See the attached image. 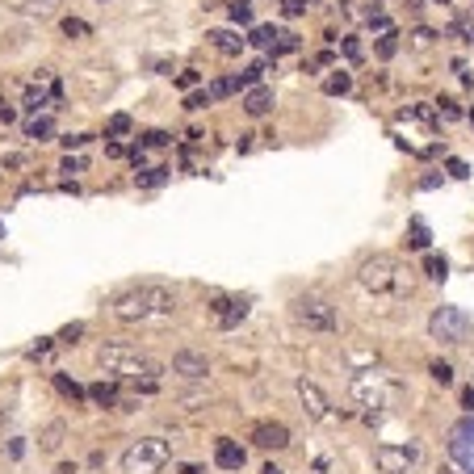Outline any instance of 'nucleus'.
<instances>
[{
  "instance_id": "54",
  "label": "nucleus",
  "mask_w": 474,
  "mask_h": 474,
  "mask_svg": "<svg viewBox=\"0 0 474 474\" xmlns=\"http://www.w3.org/2000/svg\"><path fill=\"white\" fill-rule=\"evenodd\" d=\"M470 42H474V30H470Z\"/></svg>"
},
{
  "instance_id": "3",
  "label": "nucleus",
  "mask_w": 474,
  "mask_h": 474,
  "mask_svg": "<svg viewBox=\"0 0 474 474\" xmlns=\"http://www.w3.org/2000/svg\"><path fill=\"white\" fill-rule=\"evenodd\" d=\"M172 457L168 437H139L122 453V474H160Z\"/></svg>"
},
{
  "instance_id": "38",
  "label": "nucleus",
  "mask_w": 474,
  "mask_h": 474,
  "mask_svg": "<svg viewBox=\"0 0 474 474\" xmlns=\"http://www.w3.org/2000/svg\"><path fill=\"white\" fill-rule=\"evenodd\" d=\"M445 168H449V177H457V181H466V177H470V168H466L462 160H449Z\"/></svg>"
},
{
  "instance_id": "47",
  "label": "nucleus",
  "mask_w": 474,
  "mask_h": 474,
  "mask_svg": "<svg viewBox=\"0 0 474 474\" xmlns=\"http://www.w3.org/2000/svg\"><path fill=\"white\" fill-rule=\"evenodd\" d=\"M46 353H50V340H38V344L30 348V357H46Z\"/></svg>"
},
{
  "instance_id": "10",
  "label": "nucleus",
  "mask_w": 474,
  "mask_h": 474,
  "mask_svg": "<svg viewBox=\"0 0 474 474\" xmlns=\"http://www.w3.org/2000/svg\"><path fill=\"white\" fill-rule=\"evenodd\" d=\"M172 374L185 378V382H201L210 374V357L197 353V348H177L172 353Z\"/></svg>"
},
{
  "instance_id": "36",
  "label": "nucleus",
  "mask_w": 474,
  "mask_h": 474,
  "mask_svg": "<svg viewBox=\"0 0 474 474\" xmlns=\"http://www.w3.org/2000/svg\"><path fill=\"white\" fill-rule=\"evenodd\" d=\"M197 80H201L197 72H181V76H177V84H181L185 92H193V88H197Z\"/></svg>"
},
{
  "instance_id": "19",
  "label": "nucleus",
  "mask_w": 474,
  "mask_h": 474,
  "mask_svg": "<svg viewBox=\"0 0 474 474\" xmlns=\"http://www.w3.org/2000/svg\"><path fill=\"white\" fill-rule=\"evenodd\" d=\"M88 399H92V403H101V407H118V386L97 382V386H88Z\"/></svg>"
},
{
  "instance_id": "40",
  "label": "nucleus",
  "mask_w": 474,
  "mask_h": 474,
  "mask_svg": "<svg viewBox=\"0 0 474 474\" xmlns=\"http://www.w3.org/2000/svg\"><path fill=\"white\" fill-rule=\"evenodd\" d=\"M441 114L453 122V118H462V110H457V101H441Z\"/></svg>"
},
{
  "instance_id": "20",
  "label": "nucleus",
  "mask_w": 474,
  "mask_h": 474,
  "mask_svg": "<svg viewBox=\"0 0 474 474\" xmlns=\"http://www.w3.org/2000/svg\"><path fill=\"white\" fill-rule=\"evenodd\" d=\"M55 391H59V395H68L72 403H84V399H88V391H84L80 382H72L68 374H55Z\"/></svg>"
},
{
  "instance_id": "21",
  "label": "nucleus",
  "mask_w": 474,
  "mask_h": 474,
  "mask_svg": "<svg viewBox=\"0 0 474 474\" xmlns=\"http://www.w3.org/2000/svg\"><path fill=\"white\" fill-rule=\"evenodd\" d=\"M135 130V122H130V114H114L110 122H105V135H110V139H126Z\"/></svg>"
},
{
  "instance_id": "11",
  "label": "nucleus",
  "mask_w": 474,
  "mask_h": 474,
  "mask_svg": "<svg viewBox=\"0 0 474 474\" xmlns=\"http://www.w3.org/2000/svg\"><path fill=\"white\" fill-rule=\"evenodd\" d=\"M298 403H302V411L310 415V419H319V424H328L332 419V403H328V395L315 386V382H306V378H298Z\"/></svg>"
},
{
  "instance_id": "37",
  "label": "nucleus",
  "mask_w": 474,
  "mask_h": 474,
  "mask_svg": "<svg viewBox=\"0 0 474 474\" xmlns=\"http://www.w3.org/2000/svg\"><path fill=\"white\" fill-rule=\"evenodd\" d=\"M344 59H353V63L361 59V42L357 38H344Z\"/></svg>"
},
{
  "instance_id": "31",
  "label": "nucleus",
  "mask_w": 474,
  "mask_h": 474,
  "mask_svg": "<svg viewBox=\"0 0 474 474\" xmlns=\"http://www.w3.org/2000/svg\"><path fill=\"white\" fill-rule=\"evenodd\" d=\"M42 105H46V92H42V88H30L26 101H21V110H26V114H38Z\"/></svg>"
},
{
  "instance_id": "48",
  "label": "nucleus",
  "mask_w": 474,
  "mask_h": 474,
  "mask_svg": "<svg viewBox=\"0 0 474 474\" xmlns=\"http://www.w3.org/2000/svg\"><path fill=\"white\" fill-rule=\"evenodd\" d=\"M260 474H286V470H282V466H273V462H269V466H265V470H260Z\"/></svg>"
},
{
  "instance_id": "16",
  "label": "nucleus",
  "mask_w": 474,
  "mask_h": 474,
  "mask_svg": "<svg viewBox=\"0 0 474 474\" xmlns=\"http://www.w3.org/2000/svg\"><path fill=\"white\" fill-rule=\"evenodd\" d=\"M206 42L219 50V55H227V59H235V55H244V46H248V38H239L235 30H210L206 34Z\"/></svg>"
},
{
  "instance_id": "12",
  "label": "nucleus",
  "mask_w": 474,
  "mask_h": 474,
  "mask_svg": "<svg viewBox=\"0 0 474 474\" xmlns=\"http://www.w3.org/2000/svg\"><path fill=\"white\" fill-rule=\"evenodd\" d=\"M252 445H260V449H286L290 445V428L282 424V419H260V424L252 428Z\"/></svg>"
},
{
  "instance_id": "2",
  "label": "nucleus",
  "mask_w": 474,
  "mask_h": 474,
  "mask_svg": "<svg viewBox=\"0 0 474 474\" xmlns=\"http://www.w3.org/2000/svg\"><path fill=\"white\" fill-rule=\"evenodd\" d=\"M177 306L172 290L168 286H130L126 294L114 298V319L118 324H143V319H155V315H168Z\"/></svg>"
},
{
  "instance_id": "6",
  "label": "nucleus",
  "mask_w": 474,
  "mask_h": 474,
  "mask_svg": "<svg viewBox=\"0 0 474 474\" xmlns=\"http://www.w3.org/2000/svg\"><path fill=\"white\" fill-rule=\"evenodd\" d=\"M470 332H474V319H470V310H462V306H437L428 315V336L437 344H466Z\"/></svg>"
},
{
  "instance_id": "13",
  "label": "nucleus",
  "mask_w": 474,
  "mask_h": 474,
  "mask_svg": "<svg viewBox=\"0 0 474 474\" xmlns=\"http://www.w3.org/2000/svg\"><path fill=\"white\" fill-rule=\"evenodd\" d=\"M210 315H215L219 328H235L244 315H248V298H219L215 306H210Z\"/></svg>"
},
{
  "instance_id": "52",
  "label": "nucleus",
  "mask_w": 474,
  "mask_h": 474,
  "mask_svg": "<svg viewBox=\"0 0 474 474\" xmlns=\"http://www.w3.org/2000/svg\"><path fill=\"white\" fill-rule=\"evenodd\" d=\"M433 5H449V0H433Z\"/></svg>"
},
{
  "instance_id": "17",
  "label": "nucleus",
  "mask_w": 474,
  "mask_h": 474,
  "mask_svg": "<svg viewBox=\"0 0 474 474\" xmlns=\"http://www.w3.org/2000/svg\"><path fill=\"white\" fill-rule=\"evenodd\" d=\"M63 437H68V424H63V419H50V424L38 433V449L42 453H59L63 449Z\"/></svg>"
},
{
  "instance_id": "45",
  "label": "nucleus",
  "mask_w": 474,
  "mask_h": 474,
  "mask_svg": "<svg viewBox=\"0 0 474 474\" xmlns=\"http://www.w3.org/2000/svg\"><path fill=\"white\" fill-rule=\"evenodd\" d=\"M462 407L474 415V386H466V391H462Z\"/></svg>"
},
{
  "instance_id": "30",
  "label": "nucleus",
  "mask_w": 474,
  "mask_h": 474,
  "mask_svg": "<svg viewBox=\"0 0 474 474\" xmlns=\"http://www.w3.org/2000/svg\"><path fill=\"white\" fill-rule=\"evenodd\" d=\"M231 92H239V80H215V84H210V97H215V101H223V97H231Z\"/></svg>"
},
{
  "instance_id": "46",
  "label": "nucleus",
  "mask_w": 474,
  "mask_h": 474,
  "mask_svg": "<svg viewBox=\"0 0 474 474\" xmlns=\"http://www.w3.org/2000/svg\"><path fill=\"white\" fill-rule=\"evenodd\" d=\"M80 332H84V324H72V328H63V340H72V344H76V336H80Z\"/></svg>"
},
{
  "instance_id": "26",
  "label": "nucleus",
  "mask_w": 474,
  "mask_h": 474,
  "mask_svg": "<svg viewBox=\"0 0 474 474\" xmlns=\"http://www.w3.org/2000/svg\"><path fill=\"white\" fill-rule=\"evenodd\" d=\"M424 269H428L433 282H445V277H449V260H445V256H428V260H424Z\"/></svg>"
},
{
  "instance_id": "53",
  "label": "nucleus",
  "mask_w": 474,
  "mask_h": 474,
  "mask_svg": "<svg viewBox=\"0 0 474 474\" xmlns=\"http://www.w3.org/2000/svg\"><path fill=\"white\" fill-rule=\"evenodd\" d=\"M470 126H474V114H470Z\"/></svg>"
},
{
  "instance_id": "1",
  "label": "nucleus",
  "mask_w": 474,
  "mask_h": 474,
  "mask_svg": "<svg viewBox=\"0 0 474 474\" xmlns=\"http://www.w3.org/2000/svg\"><path fill=\"white\" fill-rule=\"evenodd\" d=\"M97 365L114 378H126V382H155L164 374V365L155 361L151 353H143L139 344H126V340H114V344H101L97 348Z\"/></svg>"
},
{
  "instance_id": "43",
  "label": "nucleus",
  "mask_w": 474,
  "mask_h": 474,
  "mask_svg": "<svg viewBox=\"0 0 474 474\" xmlns=\"http://www.w3.org/2000/svg\"><path fill=\"white\" fill-rule=\"evenodd\" d=\"M411 38H415V46H428V42H433V38H437V34H433V30H415V34H411Z\"/></svg>"
},
{
  "instance_id": "15",
  "label": "nucleus",
  "mask_w": 474,
  "mask_h": 474,
  "mask_svg": "<svg viewBox=\"0 0 474 474\" xmlns=\"http://www.w3.org/2000/svg\"><path fill=\"white\" fill-rule=\"evenodd\" d=\"M273 110V88L269 84H252L248 92H244V114L248 118H265Z\"/></svg>"
},
{
  "instance_id": "44",
  "label": "nucleus",
  "mask_w": 474,
  "mask_h": 474,
  "mask_svg": "<svg viewBox=\"0 0 474 474\" xmlns=\"http://www.w3.org/2000/svg\"><path fill=\"white\" fill-rule=\"evenodd\" d=\"M63 172H72V177L84 172V160H72V155H68V160H63Z\"/></svg>"
},
{
  "instance_id": "22",
  "label": "nucleus",
  "mask_w": 474,
  "mask_h": 474,
  "mask_svg": "<svg viewBox=\"0 0 474 474\" xmlns=\"http://www.w3.org/2000/svg\"><path fill=\"white\" fill-rule=\"evenodd\" d=\"M348 88H353V76H348V72H336V76L324 80V92H328V97H344Z\"/></svg>"
},
{
  "instance_id": "51",
  "label": "nucleus",
  "mask_w": 474,
  "mask_h": 474,
  "mask_svg": "<svg viewBox=\"0 0 474 474\" xmlns=\"http://www.w3.org/2000/svg\"><path fill=\"white\" fill-rule=\"evenodd\" d=\"M441 474H453V470H449V466H441Z\"/></svg>"
},
{
  "instance_id": "33",
  "label": "nucleus",
  "mask_w": 474,
  "mask_h": 474,
  "mask_svg": "<svg viewBox=\"0 0 474 474\" xmlns=\"http://www.w3.org/2000/svg\"><path fill=\"white\" fill-rule=\"evenodd\" d=\"M206 105H215L210 88H206V92H189V97H185V110H206Z\"/></svg>"
},
{
  "instance_id": "29",
  "label": "nucleus",
  "mask_w": 474,
  "mask_h": 474,
  "mask_svg": "<svg viewBox=\"0 0 474 474\" xmlns=\"http://www.w3.org/2000/svg\"><path fill=\"white\" fill-rule=\"evenodd\" d=\"M164 181H168V168H143L139 172V185L143 189H155V185H164Z\"/></svg>"
},
{
  "instance_id": "9",
  "label": "nucleus",
  "mask_w": 474,
  "mask_h": 474,
  "mask_svg": "<svg viewBox=\"0 0 474 474\" xmlns=\"http://www.w3.org/2000/svg\"><path fill=\"white\" fill-rule=\"evenodd\" d=\"M449 457L466 470V474H474V415H466V419H457V424L449 428Z\"/></svg>"
},
{
  "instance_id": "32",
  "label": "nucleus",
  "mask_w": 474,
  "mask_h": 474,
  "mask_svg": "<svg viewBox=\"0 0 474 474\" xmlns=\"http://www.w3.org/2000/svg\"><path fill=\"white\" fill-rule=\"evenodd\" d=\"M428 374H433L437 386H453V370H449L445 361H433V370H428Z\"/></svg>"
},
{
  "instance_id": "39",
  "label": "nucleus",
  "mask_w": 474,
  "mask_h": 474,
  "mask_svg": "<svg viewBox=\"0 0 474 474\" xmlns=\"http://www.w3.org/2000/svg\"><path fill=\"white\" fill-rule=\"evenodd\" d=\"M84 143H88V135H68V139H63V147H68V151H80Z\"/></svg>"
},
{
  "instance_id": "25",
  "label": "nucleus",
  "mask_w": 474,
  "mask_h": 474,
  "mask_svg": "<svg viewBox=\"0 0 474 474\" xmlns=\"http://www.w3.org/2000/svg\"><path fill=\"white\" fill-rule=\"evenodd\" d=\"M227 17H231V26H252V5L248 0H235V5L227 9Z\"/></svg>"
},
{
  "instance_id": "49",
  "label": "nucleus",
  "mask_w": 474,
  "mask_h": 474,
  "mask_svg": "<svg viewBox=\"0 0 474 474\" xmlns=\"http://www.w3.org/2000/svg\"><path fill=\"white\" fill-rule=\"evenodd\" d=\"M181 474H201V466H181Z\"/></svg>"
},
{
  "instance_id": "41",
  "label": "nucleus",
  "mask_w": 474,
  "mask_h": 474,
  "mask_svg": "<svg viewBox=\"0 0 474 474\" xmlns=\"http://www.w3.org/2000/svg\"><path fill=\"white\" fill-rule=\"evenodd\" d=\"M55 5H59V0H30V9H34V13H50Z\"/></svg>"
},
{
  "instance_id": "4",
  "label": "nucleus",
  "mask_w": 474,
  "mask_h": 474,
  "mask_svg": "<svg viewBox=\"0 0 474 474\" xmlns=\"http://www.w3.org/2000/svg\"><path fill=\"white\" fill-rule=\"evenodd\" d=\"M348 395L357 407H391V399L399 395V382L386 370H361V374H353Z\"/></svg>"
},
{
  "instance_id": "42",
  "label": "nucleus",
  "mask_w": 474,
  "mask_h": 474,
  "mask_svg": "<svg viewBox=\"0 0 474 474\" xmlns=\"http://www.w3.org/2000/svg\"><path fill=\"white\" fill-rule=\"evenodd\" d=\"M21 453H26V441H21V437H13V441H9V457H13V462H17V457H21Z\"/></svg>"
},
{
  "instance_id": "7",
  "label": "nucleus",
  "mask_w": 474,
  "mask_h": 474,
  "mask_svg": "<svg viewBox=\"0 0 474 474\" xmlns=\"http://www.w3.org/2000/svg\"><path fill=\"white\" fill-rule=\"evenodd\" d=\"M357 282L370 290V294H395L403 290V277H399V260L395 256H370V260H361V269H357Z\"/></svg>"
},
{
  "instance_id": "14",
  "label": "nucleus",
  "mask_w": 474,
  "mask_h": 474,
  "mask_svg": "<svg viewBox=\"0 0 474 474\" xmlns=\"http://www.w3.org/2000/svg\"><path fill=\"white\" fill-rule=\"evenodd\" d=\"M244 462H248L244 445H235L231 437H219V441H215V466H219V470H244Z\"/></svg>"
},
{
  "instance_id": "5",
  "label": "nucleus",
  "mask_w": 474,
  "mask_h": 474,
  "mask_svg": "<svg viewBox=\"0 0 474 474\" xmlns=\"http://www.w3.org/2000/svg\"><path fill=\"white\" fill-rule=\"evenodd\" d=\"M290 310H294V324L306 332H336L340 328V310L319 294H298L290 302Z\"/></svg>"
},
{
  "instance_id": "27",
  "label": "nucleus",
  "mask_w": 474,
  "mask_h": 474,
  "mask_svg": "<svg viewBox=\"0 0 474 474\" xmlns=\"http://www.w3.org/2000/svg\"><path fill=\"white\" fill-rule=\"evenodd\" d=\"M59 26H63V34H68V38H88V34H92V26H88V21H80V17H63Z\"/></svg>"
},
{
  "instance_id": "18",
  "label": "nucleus",
  "mask_w": 474,
  "mask_h": 474,
  "mask_svg": "<svg viewBox=\"0 0 474 474\" xmlns=\"http://www.w3.org/2000/svg\"><path fill=\"white\" fill-rule=\"evenodd\" d=\"M50 135H55V122H50V118H30V122H26V139L46 143Z\"/></svg>"
},
{
  "instance_id": "28",
  "label": "nucleus",
  "mask_w": 474,
  "mask_h": 474,
  "mask_svg": "<svg viewBox=\"0 0 474 474\" xmlns=\"http://www.w3.org/2000/svg\"><path fill=\"white\" fill-rule=\"evenodd\" d=\"M395 50H399V34L386 30V34L378 38V59H395Z\"/></svg>"
},
{
  "instance_id": "24",
  "label": "nucleus",
  "mask_w": 474,
  "mask_h": 474,
  "mask_svg": "<svg viewBox=\"0 0 474 474\" xmlns=\"http://www.w3.org/2000/svg\"><path fill=\"white\" fill-rule=\"evenodd\" d=\"M277 34H282V30H273V26H256L248 42H252V46H265V50H273V42H277Z\"/></svg>"
},
{
  "instance_id": "34",
  "label": "nucleus",
  "mask_w": 474,
  "mask_h": 474,
  "mask_svg": "<svg viewBox=\"0 0 474 474\" xmlns=\"http://www.w3.org/2000/svg\"><path fill=\"white\" fill-rule=\"evenodd\" d=\"M168 143H172V139H168L164 130H147V135H143V147H168Z\"/></svg>"
},
{
  "instance_id": "23",
  "label": "nucleus",
  "mask_w": 474,
  "mask_h": 474,
  "mask_svg": "<svg viewBox=\"0 0 474 474\" xmlns=\"http://www.w3.org/2000/svg\"><path fill=\"white\" fill-rule=\"evenodd\" d=\"M407 248H415V252H424V248H428V227H424V219H411V235H407Z\"/></svg>"
},
{
  "instance_id": "8",
  "label": "nucleus",
  "mask_w": 474,
  "mask_h": 474,
  "mask_svg": "<svg viewBox=\"0 0 474 474\" xmlns=\"http://www.w3.org/2000/svg\"><path fill=\"white\" fill-rule=\"evenodd\" d=\"M419 462H424V449L419 445H378L374 449V466L382 474H411Z\"/></svg>"
},
{
  "instance_id": "50",
  "label": "nucleus",
  "mask_w": 474,
  "mask_h": 474,
  "mask_svg": "<svg viewBox=\"0 0 474 474\" xmlns=\"http://www.w3.org/2000/svg\"><path fill=\"white\" fill-rule=\"evenodd\" d=\"M92 5H114V0H92Z\"/></svg>"
},
{
  "instance_id": "35",
  "label": "nucleus",
  "mask_w": 474,
  "mask_h": 474,
  "mask_svg": "<svg viewBox=\"0 0 474 474\" xmlns=\"http://www.w3.org/2000/svg\"><path fill=\"white\" fill-rule=\"evenodd\" d=\"M282 13L286 17H302L306 13V0H282Z\"/></svg>"
}]
</instances>
